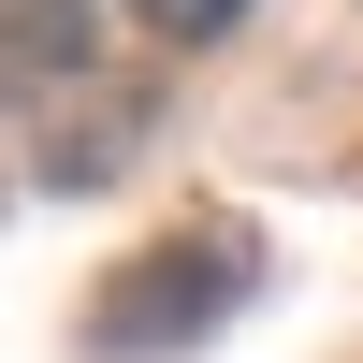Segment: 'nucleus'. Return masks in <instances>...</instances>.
<instances>
[{
  "label": "nucleus",
  "mask_w": 363,
  "mask_h": 363,
  "mask_svg": "<svg viewBox=\"0 0 363 363\" xmlns=\"http://www.w3.org/2000/svg\"><path fill=\"white\" fill-rule=\"evenodd\" d=\"M247 291H262V233H247V218H189V233L131 247L102 291H87L73 349H87V363H174V349H203V335H233Z\"/></svg>",
  "instance_id": "f257e3e1"
},
{
  "label": "nucleus",
  "mask_w": 363,
  "mask_h": 363,
  "mask_svg": "<svg viewBox=\"0 0 363 363\" xmlns=\"http://www.w3.org/2000/svg\"><path fill=\"white\" fill-rule=\"evenodd\" d=\"M87 15H102V0H15V102L87 87Z\"/></svg>",
  "instance_id": "f03ea898"
},
{
  "label": "nucleus",
  "mask_w": 363,
  "mask_h": 363,
  "mask_svg": "<svg viewBox=\"0 0 363 363\" xmlns=\"http://www.w3.org/2000/svg\"><path fill=\"white\" fill-rule=\"evenodd\" d=\"M247 15H262V0H131V29H145V44H174V58H189V44H233Z\"/></svg>",
  "instance_id": "7ed1b4c3"
}]
</instances>
